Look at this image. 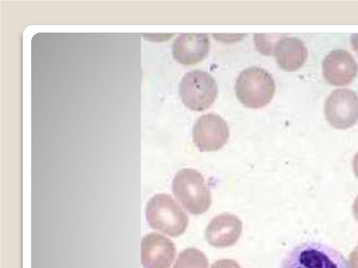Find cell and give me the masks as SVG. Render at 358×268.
<instances>
[{
	"label": "cell",
	"instance_id": "cell-1",
	"mask_svg": "<svg viewBox=\"0 0 358 268\" xmlns=\"http://www.w3.org/2000/svg\"><path fill=\"white\" fill-rule=\"evenodd\" d=\"M280 268H349V266L338 251L320 242L308 241L289 251Z\"/></svg>",
	"mask_w": 358,
	"mask_h": 268
},
{
	"label": "cell",
	"instance_id": "cell-2",
	"mask_svg": "<svg viewBox=\"0 0 358 268\" xmlns=\"http://www.w3.org/2000/svg\"><path fill=\"white\" fill-rule=\"evenodd\" d=\"M175 198L190 214L199 215L211 204V193L202 174L196 170L185 168L178 171L172 181Z\"/></svg>",
	"mask_w": 358,
	"mask_h": 268
},
{
	"label": "cell",
	"instance_id": "cell-3",
	"mask_svg": "<svg viewBox=\"0 0 358 268\" xmlns=\"http://www.w3.org/2000/svg\"><path fill=\"white\" fill-rule=\"evenodd\" d=\"M145 217L149 225L171 237L182 234L189 218L180 205L169 195L156 194L147 203Z\"/></svg>",
	"mask_w": 358,
	"mask_h": 268
},
{
	"label": "cell",
	"instance_id": "cell-4",
	"mask_svg": "<svg viewBox=\"0 0 358 268\" xmlns=\"http://www.w3.org/2000/svg\"><path fill=\"white\" fill-rule=\"evenodd\" d=\"M275 85L271 75L259 67L243 70L235 83L238 100L245 107L260 108L268 104L275 93Z\"/></svg>",
	"mask_w": 358,
	"mask_h": 268
},
{
	"label": "cell",
	"instance_id": "cell-5",
	"mask_svg": "<svg viewBox=\"0 0 358 268\" xmlns=\"http://www.w3.org/2000/svg\"><path fill=\"white\" fill-rule=\"evenodd\" d=\"M182 103L192 110H207L214 103L217 86L214 77L206 71L193 70L185 73L179 85Z\"/></svg>",
	"mask_w": 358,
	"mask_h": 268
},
{
	"label": "cell",
	"instance_id": "cell-6",
	"mask_svg": "<svg viewBox=\"0 0 358 268\" xmlns=\"http://www.w3.org/2000/svg\"><path fill=\"white\" fill-rule=\"evenodd\" d=\"M329 124L337 129H347L358 121V95L348 89L334 90L324 104Z\"/></svg>",
	"mask_w": 358,
	"mask_h": 268
},
{
	"label": "cell",
	"instance_id": "cell-7",
	"mask_svg": "<svg viewBox=\"0 0 358 268\" xmlns=\"http://www.w3.org/2000/svg\"><path fill=\"white\" fill-rule=\"evenodd\" d=\"M229 135L226 121L214 113L201 115L192 129L193 142L200 151L221 149L227 143Z\"/></svg>",
	"mask_w": 358,
	"mask_h": 268
},
{
	"label": "cell",
	"instance_id": "cell-8",
	"mask_svg": "<svg viewBox=\"0 0 358 268\" xmlns=\"http://www.w3.org/2000/svg\"><path fill=\"white\" fill-rule=\"evenodd\" d=\"M176 248L166 237L151 232L141 240V265L144 268H169L174 260Z\"/></svg>",
	"mask_w": 358,
	"mask_h": 268
},
{
	"label": "cell",
	"instance_id": "cell-9",
	"mask_svg": "<svg viewBox=\"0 0 358 268\" xmlns=\"http://www.w3.org/2000/svg\"><path fill=\"white\" fill-rule=\"evenodd\" d=\"M322 73L325 80L334 86L348 84L358 72L357 64L352 54L345 50H334L322 61Z\"/></svg>",
	"mask_w": 358,
	"mask_h": 268
},
{
	"label": "cell",
	"instance_id": "cell-10",
	"mask_svg": "<svg viewBox=\"0 0 358 268\" xmlns=\"http://www.w3.org/2000/svg\"><path fill=\"white\" fill-rule=\"evenodd\" d=\"M242 232V222L235 215L224 213L214 217L208 225L205 236L216 248H226L236 244Z\"/></svg>",
	"mask_w": 358,
	"mask_h": 268
},
{
	"label": "cell",
	"instance_id": "cell-11",
	"mask_svg": "<svg viewBox=\"0 0 358 268\" xmlns=\"http://www.w3.org/2000/svg\"><path fill=\"white\" fill-rule=\"evenodd\" d=\"M210 48L206 34H182L174 40L172 54L174 59L183 65L195 64L203 60Z\"/></svg>",
	"mask_w": 358,
	"mask_h": 268
},
{
	"label": "cell",
	"instance_id": "cell-12",
	"mask_svg": "<svg viewBox=\"0 0 358 268\" xmlns=\"http://www.w3.org/2000/svg\"><path fill=\"white\" fill-rule=\"evenodd\" d=\"M273 54L282 69L294 71L304 64L308 57V50L299 38L285 36L275 42Z\"/></svg>",
	"mask_w": 358,
	"mask_h": 268
},
{
	"label": "cell",
	"instance_id": "cell-13",
	"mask_svg": "<svg viewBox=\"0 0 358 268\" xmlns=\"http://www.w3.org/2000/svg\"><path fill=\"white\" fill-rule=\"evenodd\" d=\"M208 262L203 252L188 248L180 252L173 268H208Z\"/></svg>",
	"mask_w": 358,
	"mask_h": 268
},
{
	"label": "cell",
	"instance_id": "cell-14",
	"mask_svg": "<svg viewBox=\"0 0 358 268\" xmlns=\"http://www.w3.org/2000/svg\"><path fill=\"white\" fill-rule=\"evenodd\" d=\"M210 268H241V267L234 260L222 259L215 262Z\"/></svg>",
	"mask_w": 358,
	"mask_h": 268
},
{
	"label": "cell",
	"instance_id": "cell-15",
	"mask_svg": "<svg viewBox=\"0 0 358 268\" xmlns=\"http://www.w3.org/2000/svg\"><path fill=\"white\" fill-rule=\"evenodd\" d=\"M349 268H358V248L356 247L349 255Z\"/></svg>",
	"mask_w": 358,
	"mask_h": 268
},
{
	"label": "cell",
	"instance_id": "cell-16",
	"mask_svg": "<svg viewBox=\"0 0 358 268\" xmlns=\"http://www.w3.org/2000/svg\"><path fill=\"white\" fill-rule=\"evenodd\" d=\"M350 41L353 49L358 54V34H353L350 36Z\"/></svg>",
	"mask_w": 358,
	"mask_h": 268
},
{
	"label": "cell",
	"instance_id": "cell-17",
	"mask_svg": "<svg viewBox=\"0 0 358 268\" xmlns=\"http://www.w3.org/2000/svg\"><path fill=\"white\" fill-rule=\"evenodd\" d=\"M352 168L355 176L358 178V151L354 156L352 161Z\"/></svg>",
	"mask_w": 358,
	"mask_h": 268
},
{
	"label": "cell",
	"instance_id": "cell-18",
	"mask_svg": "<svg viewBox=\"0 0 358 268\" xmlns=\"http://www.w3.org/2000/svg\"><path fill=\"white\" fill-rule=\"evenodd\" d=\"M353 215L355 219L358 221V196L355 198L352 205Z\"/></svg>",
	"mask_w": 358,
	"mask_h": 268
},
{
	"label": "cell",
	"instance_id": "cell-19",
	"mask_svg": "<svg viewBox=\"0 0 358 268\" xmlns=\"http://www.w3.org/2000/svg\"><path fill=\"white\" fill-rule=\"evenodd\" d=\"M357 248H358V246H357Z\"/></svg>",
	"mask_w": 358,
	"mask_h": 268
}]
</instances>
